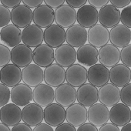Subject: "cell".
<instances>
[{
    "label": "cell",
    "instance_id": "obj_3",
    "mask_svg": "<svg viewBox=\"0 0 131 131\" xmlns=\"http://www.w3.org/2000/svg\"><path fill=\"white\" fill-rule=\"evenodd\" d=\"M77 11L69 5H62L55 10V22L62 28H70L75 25Z\"/></svg>",
    "mask_w": 131,
    "mask_h": 131
},
{
    "label": "cell",
    "instance_id": "obj_1",
    "mask_svg": "<svg viewBox=\"0 0 131 131\" xmlns=\"http://www.w3.org/2000/svg\"><path fill=\"white\" fill-rule=\"evenodd\" d=\"M88 119V110L80 103H74L66 110V120L75 127L84 124Z\"/></svg>",
    "mask_w": 131,
    "mask_h": 131
},
{
    "label": "cell",
    "instance_id": "obj_18",
    "mask_svg": "<svg viewBox=\"0 0 131 131\" xmlns=\"http://www.w3.org/2000/svg\"><path fill=\"white\" fill-rule=\"evenodd\" d=\"M110 80V70L100 63H96L88 70V81L96 87H101L108 83Z\"/></svg>",
    "mask_w": 131,
    "mask_h": 131
},
{
    "label": "cell",
    "instance_id": "obj_23",
    "mask_svg": "<svg viewBox=\"0 0 131 131\" xmlns=\"http://www.w3.org/2000/svg\"><path fill=\"white\" fill-rule=\"evenodd\" d=\"M77 20L84 28H91L99 22V12L97 9L90 5L80 7L77 13Z\"/></svg>",
    "mask_w": 131,
    "mask_h": 131
},
{
    "label": "cell",
    "instance_id": "obj_22",
    "mask_svg": "<svg viewBox=\"0 0 131 131\" xmlns=\"http://www.w3.org/2000/svg\"><path fill=\"white\" fill-rule=\"evenodd\" d=\"M120 100V90L113 83H106L100 87L99 101L108 106H113Z\"/></svg>",
    "mask_w": 131,
    "mask_h": 131
},
{
    "label": "cell",
    "instance_id": "obj_51",
    "mask_svg": "<svg viewBox=\"0 0 131 131\" xmlns=\"http://www.w3.org/2000/svg\"><path fill=\"white\" fill-rule=\"evenodd\" d=\"M0 131H11L9 126H8L7 125L0 123Z\"/></svg>",
    "mask_w": 131,
    "mask_h": 131
},
{
    "label": "cell",
    "instance_id": "obj_50",
    "mask_svg": "<svg viewBox=\"0 0 131 131\" xmlns=\"http://www.w3.org/2000/svg\"><path fill=\"white\" fill-rule=\"evenodd\" d=\"M32 131H54L52 126L47 123H40L36 126Z\"/></svg>",
    "mask_w": 131,
    "mask_h": 131
},
{
    "label": "cell",
    "instance_id": "obj_43",
    "mask_svg": "<svg viewBox=\"0 0 131 131\" xmlns=\"http://www.w3.org/2000/svg\"><path fill=\"white\" fill-rule=\"evenodd\" d=\"M1 3L9 9H13L20 5L22 0H0Z\"/></svg>",
    "mask_w": 131,
    "mask_h": 131
},
{
    "label": "cell",
    "instance_id": "obj_33",
    "mask_svg": "<svg viewBox=\"0 0 131 131\" xmlns=\"http://www.w3.org/2000/svg\"><path fill=\"white\" fill-rule=\"evenodd\" d=\"M22 31L15 25H8L0 31V40L8 47H15L22 42Z\"/></svg>",
    "mask_w": 131,
    "mask_h": 131
},
{
    "label": "cell",
    "instance_id": "obj_28",
    "mask_svg": "<svg viewBox=\"0 0 131 131\" xmlns=\"http://www.w3.org/2000/svg\"><path fill=\"white\" fill-rule=\"evenodd\" d=\"M110 119V111L106 106L95 103L88 109V120L96 126H102L107 123Z\"/></svg>",
    "mask_w": 131,
    "mask_h": 131
},
{
    "label": "cell",
    "instance_id": "obj_6",
    "mask_svg": "<svg viewBox=\"0 0 131 131\" xmlns=\"http://www.w3.org/2000/svg\"><path fill=\"white\" fill-rule=\"evenodd\" d=\"M54 58L57 64L68 68L77 61V51L68 44H62L55 50Z\"/></svg>",
    "mask_w": 131,
    "mask_h": 131
},
{
    "label": "cell",
    "instance_id": "obj_49",
    "mask_svg": "<svg viewBox=\"0 0 131 131\" xmlns=\"http://www.w3.org/2000/svg\"><path fill=\"white\" fill-rule=\"evenodd\" d=\"M99 131H120L119 126L114 125L113 123H106L100 126Z\"/></svg>",
    "mask_w": 131,
    "mask_h": 131
},
{
    "label": "cell",
    "instance_id": "obj_19",
    "mask_svg": "<svg viewBox=\"0 0 131 131\" xmlns=\"http://www.w3.org/2000/svg\"><path fill=\"white\" fill-rule=\"evenodd\" d=\"M22 120V110L15 103H7L0 109V121L8 126H14Z\"/></svg>",
    "mask_w": 131,
    "mask_h": 131
},
{
    "label": "cell",
    "instance_id": "obj_7",
    "mask_svg": "<svg viewBox=\"0 0 131 131\" xmlns=\"http://www.w3.org/2000/svg\"><path fill=\"white\" fill-rule=\"evenodd\" d=\"M22 80L25 84L30 87H36L44 80V71L36 64H29L22 71Z\"/></svg>",
    "mask_w": 131,
    "mask_h": 131
},
{
    "label": "cell",
    "instance_id": "obj_27",
    "mask_svg": "<svg viewBox=\"0 0 131 131\" xmlns=\"http://www.w3.org/2000/svg\"><path fill=\"white\" fill-rule=\"evenodd\" d=\"M110 120L117 126H123L131 121V110L126 105L118 103L110 110Z\"/></svg>",
    "mask_w": 131,
    "mask_h": 131
},
{
    "label": "cell",
    "instance_id": "obj_40",
    "mask_svg": "<svg viewBox=\"0 0 131 131\" xmlns=\"http://www.w3.org/2000/svg\"><path fill=\"white\" fill-rule=\"evenodd\" d=\"M23 5L26 6L30 9H36L41 6L44 0H22Z\"/></svg>",
    "mask_w": 131,
    "mask_h": 131
},
{
    "label": "cell",
    "instance_id": "obj_26",
    "mask_svg": "<svg viewBox=\"0 0 131 131\" xmlns=\"http://www.w3.org/2000/svg\"><path fill=\"white\" fill-rule=\"evenodd\" d=\"M66 41V31L64 28L57 24H52L46 28L44 31V42L52 48H57L64 44Z\"/></svg>",
    "mask_w": 131,
    "mask_h": 131
},
{
    "label": "cell",
    "instance_id": "obj_35",
    "mask_svg": "<svg viewBox=\"0 0 131 131\" xmlns=\"http://www.w3.org/2000/svg\"><path fill=\"white\" fill-rule=\"evenodd\" d=\"M11 20V12L9 8L0 5V28L9 25Z\"/></svg>",
    "mask_w": 131,
    "mask_h": 131
},
{
    "label": "cell",
    "instance_id": "obj_2",
    "mask_svg": "<svg viewBox=\"0 0 131 131\" xmlns=\"http://www.w3.org/2000/svg\"><path fill=\"white\" fill-rule=\"evenodd\" d=\"M66 80L73 87H80L88 80V70L80 64H73L66 70Z\"/></svg>",
    "mask_w": 131,
    "mask_h": 131
},
{
    "label": "cell",
    "instance_id": "obj_34",
    "mask_svg": "<svg viewBox=\"0 0 131 131\" xmlns=\"http://www.w3.org/2000/svg\"><path fill=\"white\" fill-rule=\"evenodd\" d=\"M11 61V52L8 46L0 44V67H3Z\"/></svg>",
    "mask_w": 131,
    "mask_h": 131
},
{
    "label": "cell",
    "instance_id": "obj_21",
    "mask_svg": "<svg viewBox=\"0 0 131 131\" xmlns=\"http://www.w3.org/2000/svg\"><path fill=\"white\" fill-rule=\"evenodd\" d=\"M110 41V32L106 27L101 24H96L88 31V42L96 48H101Z\"/></svg>",
    "mask_w": 131,
    "mask_h": 131
},
{
    "label": "cell",
    "instance_id": "obj_47",
    "mask_svg": "<svg viewBox=\"0 0 131 131\" xmlns=\"http://www.w3.org/2000/svg\"><path fill=\"white\" fill-rule=\"evenodd\" d=\"M77 131H99L97 127L94 125H93L90 123H84L78 127V129Z\"/></svg>",
    "mask_w": 131,
    "mask_h": 131
},
{
    "label": "cell",
    "instance_id": "obj_41",
    "mask_svg": "<svg viewBox=\"0 0 131 131\" xmlns=\"http://www.w3.org/2000/svg\"><path fill=\"white\" fill-rule=\"evenodd\" d=\"M111 5L116 7L117 9L125 8L131 3V0H110Z\"/></svg>",
    "mask_w": 131,
    "mask_h": 131
},
{
    "label": "cell",
    "instance_id": "obj_13",
    "mask_svg": "<svg viewBox=\"0 0 131 131\" xmlns=\"http://www.w3.org/2000/svg\"><path fill=\"white\" fill-rule=\"evenodd\" d=\"M88 41V32L81 25H73L66 32V42L73 47H80Z\"/></svg>",
    "mask_w": 131,
    "mask_h": 131
},
{
    "label": "cell",
    "instance_id": "obj_4",
    "mask_svg": "<svg viewBox=\"0 0 131 131\" xmlns=\"http://www.w3.org/2000/svg\"><path fill=\"white\" fill-rule=\"evenodd\" d=\"M77 100L84 106H91L99 100V90L95 86L85 83L78 87L77 90Z\"/></svg>",
    "mask_w": 131,
    "mask_h": 131
},
{
    "label": "cell",
    "instance_id": "obj_37",
    "mask_svg": "<svg viewBox=\"0 0 131 131\" xmlns=\"http://www.w3.org/2000/svg\"><path fill=\"white\" fill-rule=\"evenodd\" d=\"M10 95L9 88L3 83H0V107L4 106L9 102Z\"/></svg>",
    "mask_w": 131,
    "mask_h": 131
},
{
    "label": "cell",
    "instance_id": "obj_9",
    "mask_svg": "<svg viewBox=\"0 0 131 131\" xmlns=\"http://www.w3.org/2000/svg\"><path fill=\"white\" fill-rule=\"evenodd\" d=\"M98 59L103 66L112 68L117 65L120 60V52L118 47L113 44H106L99 50Z\"/></svg>",
    "mask_w": 131,
    "mask_h": 131
},
{
    "label": "cell",
    "instance_id": "obj_36",
    "mask_svg": "<svg viewBox=\"0 0 131 131\" xmlns=\"http://www.w3.org/2000/svg\"><path fill=\"white\" fill-rule=\"evenodd\" d=\"M120 100L122 103L131 107V83H128L120 90Z\"/></svg>",
    "mask_w": 131,
    "mask_h": 131
},
{
    "label": "cell",
    "instance_id": "obj_52",
    "mask_svg": "<svg viewBox=\"0 0 131 131\" xmlns=\"http://www.w3.org/2000/svg\"><path fill=\"white\" fill-rule=\"evenodd\" d=\"M121 131H131V123H129L126 125L122 126Z\"/></svg>",
    "mask_w": 131,
    "mask_h": 131
},
{
    "label": "cell",
    "instance_id": "obj_30",
    "mask_svg": "<svg viewBox=\"0 0 131 131\" xmlns=\"http://www.w3.org/2000/svg\"><path fill=\"white\" fill-rule=\"evenodd\" d=\"M110 80L117 87H123L131 80V70L124 64H117L110 70Z\"/></svg>",
    "mask_w": 131,
    "mask_h": 131
},
{
    "label": "cell",
    "instance_id": "obj_5",
    "mask_svg": "<svg viewBox=\"0 0 131 131\" xmlns=\"http://www.w3.org/2000/svg\"><path fill=\"white\" fill-rule=\"evenodd\" d=\"M55 100L63 107H68L77 100V90L69 83L61 84L55 90Z\"/></svg>",
    "mask_w": 131,
    "mask_h": 131
},
{
    "label": "cell",
    "instance_id": "obj_15",
    "mask_svg": "<svg viewBox=\"0 0 131 131\" xmlns=\"http://www.w3.org/2000/svg\"><path fill=\"white\" fill-rule=\"evenodd\" d=\"M55 51L47 44H41L32 51V61L41 67H47L53 63Z\"/></svg>",
    "mask_w": 131,
    "mask_h": 131
},
{
    "label": "cell",
    "instance_id": "obj_12",
    "mask_svg": "<svg viewBox=\"0 0 131 131\" xmlns=\"http://www.w3.org/2000/svg\"><path fill=\"white\" fill-rule=\"evenodd\" d=\"M44 80L52 87H58L66 80V70L57 63L51 64L44 70Z\"/></svg>",
    "mask_w": 131,
    "mask_h": 131
},
{
    "label": "cell",
    "instance_id": "obj_46",
    "mask_svg": "<svg viewBox=\"0 0 131 131\" xmlns=\"http://www.w3.org/2000/svg\"><path fill=\"white\" fill-rule=\"evenodd\" d=\"M55 131H77L75 126H72L71 124L67 123H62L59 126H56Z\"/></svg>",
    "mask_w": 131,
    "mask_h": 131
},
{
    "label": "cell",
    "instance_id": "obj_32",
    "mask_svg": "<svg viewBox=\"0 0 131 131\" xmlns=\"http://www.w3.org/2000/svg\"><path fill=\"white\" fill-rule=\"evenodd\" d=\"M98 54L97 48L90 44H85L77 51V60L80 65L90 67L99 61Z\"/></svg>",
    "mask_w": 131,
    "mask_h": 131
},
{
    "label": "cell",
    "instance_id": "obj_38",
    "mask_svg": "<svg viewBox=\"0 0 131 131\" xmlns=\"http://www.w3.org/2000/svg\"><path fill=\"white\" fill-rule=\"evenodd\" d=\"M120 59L125 66L131 67V44L124 46L120 52Z\"/></svg>",
    "mask_w": 131,
    "mask_h": 131
},
{
    "label": "cell",
    "instance_id": "obj_48",
    "mask_svg": "<svg viewBox=\"0 0 131 131\" xmlns=\"http://www.w3.org/2000/svg\"><path fill=\"white\" fill-rule=\"evenodd\" d=\"M11 131H32V129L29 125L26 124L25 123H19L17 125L13 126Z\"/></svg>",
    "mask_w": 131,
    "mask_h": 131
},
{
    "label": "cell",
    "instance_id": "obj_14",
    "mask_svg": "<svg viewBox=\"0 0 131 131\" xmlns=\"http://www.w3.org/2000/svg\"><path fill=\"white\" fill-rule=\"evenodd\" d=\"M32 100L35 103L42 107H46L53 103L55 90L48 84H39L32 90Z\"/></svg>",
    "mask_w": 131,
    "mask_h": 131
},
{
    "label": "cell",
    "instance_id": "obj_16",
    "mask_svg": "<svg viewBox=\"0 0 131 131\" xmlns=\"http://www.w3.org/2000/svg\"><path fill=\"white\" fill-rule=\"evenodd\" d=\"M32 21L40 28H47L55 21V11L47 5H41L33 11Z\"/></svg>",
    "mask_w": 131,
    "mask_h": 131
},
{
    "label": "cell",
    "instance_id": "obj_31",
    "mask_svg": "<svg viewBox=\"0 0 131 131\" xmlns=\"http://www.w3.org/2000/svg\"><path fill=\"white\" fill-rule=\"evenodd\" d=\"M120 22V12L113 5H106L99 11V23L103 26L113 28Z\"/></svg>",
    "mask_w": 131,
    "mask_h": 131
},
{
    "label": "cell",
    "instance_id": "obj_29",
    "mask_svg": "<svg viewBox=\"0 0 131 131\" xmlns=\"http://www.w3.org/2000/svg\"><path fill=\"white\" fill-rule=\"evenodd\" d=\"M11 100L19 106H25L32 100V90L25 83H19L11 90Z\"/></svg>",
    "mask_w": 131,
    "mask_h": 131
},
{
    "label": "cell",
    "instance_id": "obj_10",
    "mask_svg": "<svg viewBox=\"0 0 131 131\" xmlns=\"http://www.w3.org/2000/svg\"><path fill=\"white\" fill-rule=\"evenodd\" d=\"M23 121L29 126H36L44 119V110L36 103H29L22 111Z\"/></svg>",
    "mask_w": 131,
    "mask_h": 131
},
{
    "label": "cell",
    "instance_id": "obj_8",
    "mask_svg": "<svg viewBox=\"0 0 131 131\" xmlns=\"http://www.w3.org/2000/svg\"><path fill=\"white\" fill-rule=\"evenodd\" d=\"M44 110V121L51 126L56 127L63 123L66 119L65 108L56 103H51L46 106Z\"/></svg>",
    "mask_w": 131,
    "mask_h": 131
},
{
    "label": "cell",
    "instance_id": "obj_24",
    "mask_svg": "<svg viewBox=\"0 0 131 131\" xmlns=\"http://www.w3.org/2000/svg\"><path fill=\"white\" fill-rule=\"evenodd\" d=\"M11 61L20 68L26 67L32 61V50L25 44L18 45L11 50Z\"/></svg>",
    "mask_w": 131,
    "mask_h": 131
},
{
    "label": "cell",
    "instance_id": "obj_39",
    "mask_svg": "<svg viewBox=\"0 0 131 131\" xmlns=\"http://www.w3.org/2000/svg\"><path fill=\"white\" fill-rule=\"evenodd\" d=\"M120 20L123 25L131 28V5L123 8L120 13Z\"/></svg>",
    "mask_w": 131,
    "mask_h": 131
},
{
    "label": "cell",
    "instance_id": "obj_45",
    "mask_svg": "<svg viewBox=\"0 0 131 131\" xmlns=\"http://www.w3.org/2000/svg\"><path fill=\"white\" fill-rule=\"evenodd\" d=\"M67 5L72 6L73 8H78L85 6V4L87 3V0H66Z\"/></svg>",
    "mask_w": 131,
    "mask_h": 131
},
{
    "label": "cell",
    "instance_id": "obj_44",
    "mask_svg": "<svg viewBox=\"0 0 131 131\" xmlns=\"http://www.w3.org/2000/svg\"><path fill=\"white\" fill-rule=\"evenodd\" d=\"M66 0H44V3L52 9H57L64 4Z\"/></svg>",
    "mask_w": 131,
    "mask_h": 131
},
{
    "label": "cell",
    "instance_id": "obj_11",
    "mask_svg": "<svg viewBox=\"0 0 131 131\" xmlns=\"http://www.w3.org/2000/svg\"><path fill=\"white\" fill-rule=\"evenodd\" d=\"M22 80V70L16 65L11 63L2 67L0 70V81L8 87H13L20 83Z\"/></svg>",
    "mask_w": 131,
    "mask_h": 131
},
{
    "label": "cell",
    "instance_id": "obj_25",
    "mask_svg": "<svg viewBox=\"0 0 131 131\" xmlns=\"http://www.w3.org/2000/svg\"><path fill=\"white\" fill-rule=\"evenodd\" d=\"M110 41L113 46L123 48L131 42V30L123 24H118L110 31Z\"/></svg>",
    "mask_w": 131,
    "mask_h": 131
},
{
    "label": "cell",
    "instance_id": "obj_17",
    "mask_svg": "<svg viewBox=\"0 0 131 131\" xmlns=\"http://www.w3.org/2000/svg\"><path fill=\"white\" fill-rule=\"evenodd\" d=\"M23 44L29 47H37L44 41V32L35 24H30L23 29L22 32Z\"/></svg>",
    "mask_w": 131,
    "mask_h": 131
},
{
    "label": "cell",
    "instance_id": "obj_20",
    "mask_svg": "<svg viewBox=\"0 0 131 131\" xmlns=\"http://www.w3.org/2000/svg\"><path fill=\"white\" fill-rule=\"evenodd\" d=\"M33 12L25 5H19L11 11V22L19 28H26L32 22Z\"/></svg>",
    "mask_w": 131,
    "mask_h": 131
},
{
    "label": "cell",
    "instance_id": "obj_42",
    "mask_svg": "<svg viewBox=\"0 0 131 131\" xmlns=\"http://www.w3.org/2000/svg\"><path fill=\"white\" fill-rule=\"evenodd\" d=\"M90 6H93L96 9H101L106 6L110 0H87Z\"/></svg>",
    "mask_w": 131,
    "mask_h": 131
}]
</instances>
